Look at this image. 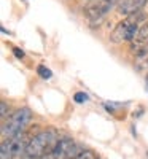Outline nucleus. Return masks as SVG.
I'll return each mask as SVG.
<instances>
[{
    "label": "nucleus",
    "mask_w": 148,
    "mask_h": 159,
    "mask_svg": "<svg viewBox=\"0 0 148 159\" xmlns=\"http://www.w3.org/2000/svg\"><path fill=\"white\" fill-rule=\"evenodd\" d=\"M124 0H92V2L85 8V16L91 22H99L107 13L113 8H118Z\"/></svg>",
    "instance_id": "5"
},
{
    "label": "nucleus",
    "mask_w": 148,
    "mask_h": 159,
    "mask_svg": "<svg viewBox=\"0 0 148 159\" xmlns=\"http://www.w3.org/2000/svg\"><path fill=\"white\" fill-rule=\"evenodd\" d=\"M148 3V0H124L116 10L119 15H124V16H129V15H134L137 11H142V8Z\"/></svg>",
    "instance_id": "8"
},
{
    "label": "nucleus",
    "mask_w": 148,
    "mask_h": 159,
    "mask_svg": "<svg viewBox=\"0 0 148 159\" xmlns=\"http://www.w3.org/2000/svg\"><path fill=\"white\" fill-rule=\"evenodd\" d=\"M146 18L143 11H137L134 15L126 16L123 21H119L115 29L110 32V42L112 43H123V42H132V38L136 37L139 29L142 27V21Z\"/></svg>",
    "instance_id": "2"
},
{
    "label": "nucleus",
    "mask_w": 148,
    "mask_h": 159,
    "mask_svg": "<svg viewBox=\"0 0 148 159\" xmlns=\"http://www.w3.org/2000/svg\"><path fill=\"white\" fill-rule=\"evenodd\" d=\"M37 72H38V75L42 76L43 80H49V78L53 76V72H51L49 69H46L45 65H38V67H37Z\"/></svg>",
    "instance_id": "10"
},
{
    "label": "nucleus",
    "mask_w": 148,
    "mask_h": 159,
    "mask_svg": "<svg viewBox=\"0 0 148 159\" xmlns=\"http://www.w3.org/2000/svg\"><path fill=\"white\" fill-rule=\"evenodd\" d=\"M81 151H83L81 147L76 145L73 139L62 137V139H59V142L54 147V150H53L45 159H72L76 154H80Z\"/></svg>",
    "instance_id": "6"
},
{
    "label": "nucleus",
    "mask_w": 148,
    "mask_h": 159,
    "mask_svg": "<svg viewBox=\"0 0 148 159\" xmlns=\"http://www.w3.org/2000/svg\"><path fill=\"white\" fill-rule=\"evenodd\" d=\"M72 159H99V156L94 153V151H91V150H83L80 154H76L75 157H72Z\"/></svg>",
    "instance_id": "9"
},
{
    "label": "nucleus",
    "mask_w": 148,
    "mask_h": 159,
    "mask_svg": "<svg viewBox=\"0 0 148 159\" xmlns=\"http://www.w3.org/2000/svg\"><path fill=\"white\" fill-rule=\"evenodd\" d=\"M129 49L137 57H143L148 54V19L142 24L136 37L132 38V42L129 43Z\"/></svg>",
    "instance_id": "7"
},
{
    "label": "nucleus",
    "mask_w": 148,
    "mask_h": 159,
    "mask_svg": "<svg viewBox=\"0 0 148 159\" xmlns=\"http://www.w3.org/2000/svg\"><path fill=\"white\" fill-rule=\"evenodd\" d=\"M58 142H59L58 130H54V129L42 130L30 139L27 148L24 151V156L27 159H45L54 150Z\"/></svg>",
    "instance_id": "1"
},
{
    "label": "nucleus",
    "mask_w": 148,
    "mask_h": 159,
    "mask_svg": "<svg viewBox=\"0 0 148 159\" xmlns=\"http://www.w3.org/2000/svg\"><path fill=\"white\" fill-rule=\"evenodd\" d=\"M8 111H10V107L7 105L5 100H2V102H0V116H2L3 121H5V118L8 116Z\"/></svg>",
    "instance_id": "11"
},
{
    "label": "nucleus",
    "mask_w": 148,
    "mask_h": 159,
    "mask_svg": "<svg viewBox=\"0 0 148 159\" xmlns=\"http://www.w3.org/2000/svg\"><path fill=\"white\" fill-rule=\"evenodd\" d=\"M30 118H32V113L25 107L16 110L15 113H11L8 116V119L3 121V124H2V140L11 139V137L21 134V132H24L30 121Z\"/></svg>",
    "instance_id": "3"
},
{
    "label": "nucleus",
    "mask_w": 148,
    "mask_h": 159,
    "mask_svg": "<svg viewBox=\"0 0 148 159\" xmlns=\"http://www.w3.org/2000/svg\"><path fill=\"white\" fill-rule=\"evenodd\" d=\"M89 2H92V0H89Z\"/></svg>",
    "instance_id": "14"
},
{
    "label": "nucleus",
    "mask_w": 148,
    "mask_h": 159,
    "mask_svg": "<svg viewBox=\"0 0 148 159\" xmlns=\"http://www.w3.org/2000/svg\"><path fill=\"white\" fill-rule=\"evenodd\" d=\"M73 100L76 102V103H85L86 100H88V94H85V92H75V96H73Z\"/></svg>",
    "instance_id": "12"
},
{
    "label": "nucleus",
    "mask_w": 148,
    "mask_h": 159,
    "mask_svg": "<svg viewBox=\"0 0 148 159\" xmlns=\"http://www.w3.org/2000/svg\"><path fill=\"white\" fill-rule=\"evenodd\" d=\"M146 154H148V153H146Z\"/></svg>",
    "instance_id": "15"
},
{
    "label": "nucleus",
    "mask_w": 148,
    "mask_h": 159,
    "mask_svg": "<svg viewBox=\"0 0 148 159\" xmlns=\"http://www.w3.org/2000/svg\"><path fill=\"white\" fill-rule=\"evenodd\" d=\"M34 135H30L27 130L21 132V134L2 140V151H0V159H15L21 154H24L25 148Z\"/></svg>",
    "instance_id": "4"
},
{
    "label": "nucleus",
    "mask_w": 148,
    "mask_h": 159,
    "mask_svg": "<svg viewBox=\"0 0 148 159\" xmlns=\"http://www.w3.org/2000/svg\"><path fill=\"white\" fill-rule=\"evenodd\" d=\"M13 52H15V56H16L18 59H22V57H24V52H22L19 48H13Z\"/></svg>",
    "instance_id": "13"
}]
</instances>
